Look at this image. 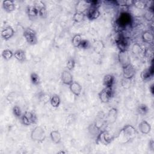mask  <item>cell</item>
<instances>
[{"label": "cell", "instance_id": "6da1fadb", "mask_svg": "<svg viewBox=\"0 0 154 154\" xmlns=\"http://www.w3.org/2000/svg\"><path fill=\"white\" fill-rule=\"evenodd\" d=\"M136 130L131 125H126L120 132L119 139L122 143H126L135 136Z\"/></svg>", "mask_w": 154, "mask_h": 154}, {"label": "cell", "instance_id": "7a4b0ae2", "mask_svg": "<svg viewBox=\"0 0 154 154\" xmlns=\"http://www.w3.org/2000/svg\"><path fill=\"white\" fill-rule=\"evenodd\" d=\"M31 138L38 142L43 141L45 138V133L44 129L40 126L35 127L31 132Z\"/></svg>", "mask_w": 154, "mask_h": 154}, {"label": "cell", "instance_id": "3957f363", "mask_svg": "<svg viewBox=\"0 0 154 154\" xmlns=\"http://www.w3.org/2000/svg\"><path fill=\"white\" fill-rule=\"evenodd\" d=\"M23 36L25 37L27 42L31 45H35L37 43V38L35 32L31 28H27L23 32Z\"/></svg>", "mask_w": 154, "mask_h": 154}, {"label": "cell", "instance_id": "277c9868", "mask_svg": "<svg viewBox=\"0 0 154 154\" xmlns=\"http://www.w3.org/2000/svg\"><path fill=\"white\" fill-rule=\"evenodd\" d=\"M97 1H92L90 7L87 13V17L90 20H94L98 18L100 16V12L98 10L97 4Z\"/></svg>", "mask_w": 154, "mask_h": 154}, {"label": "cell", "instance_id": "5b68a950", "mask_svg": "<svg viewBox=\"0 0 154 154\" xmlns=\"http://www.w3.org/2000/svg\"><path fill=\"white\" fill-rule=\"evenodd\" d=\"M113 137L107 131L101 132L97 138V143L102 144L104 145H107L111 142Z\"/></svg>", "mask_w": 154, "mask_h": 154}, {"label": "cell", "instance_id": "8992f818", "mask_svg": "<svg viewBox=\"0 0 154 154\" xmlns=\"http://www.w3.org/2000/svg\"><path fill=\"white\" fill-rule=\"evenodd\" d=\"M112 88L105 87L99 94V99L103 103H107L109 101L112 97Z\"/></svg>", "mask_w": 154, "mask_h": 154}, {"label": "cell", "instance_id": "52a82bcc", "mask_svg": "<svg viewBox=\"0 0 154 154\" xmlns=\"http://www.w3.org/2000/svg\"><path fill=\"white\" fill-rule=\"evenodd\" d=\"M22 121L24 125H30L37 122V117L34 113L26 111L22 117Z\"/></svg>", "mask_w": 154, "mask_h": 154}, {"label": "cell", "instance_id": "ba28073f", "mask_svg": "<svg viewBox=\"0 0 154 154\" xmlns=\"http://www.w3.org/2000/svg\"><path fill=\"white\" fill-rule=\"evenodd\" d=\"M135 70L134 67L131 64H128L123 67V75L125 78L126 79H131L135 75Z\"/></svg>", "mask_w": 154, "mask_h": 154}, {"label": "cell", "instance_id": "9c48e42d", "mask_svg": "<svg viewBox=\"0 0 154 154\" xmlns=\"http://www.w3.org/2000/svg\"><path fill=\"white\" fill-rule=\"evenodd\" d=\"M131 17L129 14L127 13H122L118 19V23L120 26H125L130 23Z\"/></svg>", "mask_w": 154, "mask_h": 154}, {"label": "cell", "instance_id": "30bf717a", "mask_svg": "<svg viewBox=\"0 0 154 154\" xmlns=\"http://www.w3.org/2000/svg\"><path fill=\"white\" fill-rule=\"evenodd\" d=\"M119 59L120 63L123 66V67L130 64V58L126 51L120 52L119 55Z\"/></svg>", "mask_w": 154, "mask_h": 154}, {"label": "cell", "instance_id": "8fae6325", "mask_svg": "<svg viewBox=\"0 0 154 154\" xmlns=\"http://www.w3.org/2000/svg\"><path fill=\"white\" fill-rule=\"evenodd\" d=\"M61 81L66 85H70L73 82V76L71 73L67 70H64L61 73Z\"/></svg>", "mask_w": 154, "mask_h": 154}, {"label": "cell", "instance_id": "7c38bea8", "mask_svg": "<svg viewBox=\"0 0 154 154\" xmlns=\"http://www.w3.org/2000/svg\"><path fill=\"white\" fill-rule=\"evenodd\" d=\"M116 43H117V46L120 51H126V48H128V42L125 37H119L117 40Z\"/></svg>", "mask_w": 154, "mask_h": 154}, {"label": "cell", "instance_id": "4fadbf2b", "mask_svg": "<svg viewBox=\"0 0 154 154\" xmlns=\"http://www.w3.org/2000/svg\"><path fill=\"white\" fill-rule=\"evenodd\" d=\"M70 91L76 96H79L81 91H82V87L81 85L75 81H73L70 85Z\"/></svg>", "mask_w": 154, "mask_h": 154}, {"label": "cell", "instance_id": "5bb4252c", "mask_svg": "<svg viewBox=\"0 0 154 154\" xmlns=\"http://www.w3.org/2000/svg\"><path fill=\"white\" fill-rule=\"evenodd\" d=\"M14 30L11 27H7L1 31V37L3 39L7 40L14 35Z\"/></svg>", "mask_w": 154, "mask_h": 154}, {"label": "cell", "instance_id": "9a60e30c", "mask_svg": "<svg viewBox=\"0 0 154 154\" xmlns=\"http://www.w3.org/2000/svg\"><path fill=\"white\" fill-rule=\"evenodd\" d=\"M153 66H151L149 69L144 70L141 73V77L143 81H147L150 79V78L153 75Z\"/></svg>", "mask_w": 154, "mask_h": 154}, {"label": "cell", "instance_id": "2e32d148", "mask_svg": "<svg viewBox=\"0 0 154 154\" xmlns=\"http://www.w3.org/2000/svg\"><path fill=\"white\" fill-rule=\"evenodd\" d=\"M138 128L141 132L144 134H147L149 133L151 129V127L150 124H149L146 121H143L139 124Z\"/></svg>", "mask_w": 154, "mask_h": 154}, {"label": "cell", "instance_id": "e0dca14e", "mask_svg": "<svg viewBox=\"0 0 154 154\" xmlns=\"http://www.w3.org/2000/svg\"><path fill=\"white\" fill-rule=\"evenodd\" d=\"M2 7L7 12H11L15 9V5L12 1H4Z\"/></svg>", "mask_w": 154, "mask_h": 154}, {"label": "cell", "instance_id": "ac0fdd59", "mask_svg": "<svg viewBox=\"0 0 154 154\" xmlns=\"http://www.w3.org/2000/svg\"><path fill=\"white\" fill-rule=\"evenodd\" d=\"M103 82L105 87L112 88L114 82V77L112 75H106L104 76Z\"/></svg>", "mask_w": 154, "mask_h": 154}, {"label": "cell", "instance_id": "d6986e66", "mask_svg": "<svg viewBox=\"0 0 154 154\" xmlns=\"http://www.w3.org/2000/svg\"><path fill=\"white\" fill-rule=\"evenodd\" d=\"M26 11L30 18H34L38 14V8L35 6H28Z\"/></svg>", "mask_w": 154, "mask_h": 154}, {"label": "cell", "instance_id": "ffe728a7", "mask_svg": "<svg viewBox=\"0 0 154 154\" xmlns=\"http://www.w3.org/2000/svg\"><path fill=\"white\" fill-rule=\"evenodd\" d=\"M50 135H51V138L52 141L54 143L58 144L61 141V134L58 131H57V130L52 131L51 132Z\"/></svg>", "mask_w": 154, "mask_h": 154}, {"label": "cell", "instance_id": "44dd1931", "mask_svg": "<svg viewBox=\"0 0 154 154\" xmlns=\"http://www.w3.org/2000/svg\"><path fill=\"white\" fill-rule=\"evenodd\" d=\"M14 57L19 62H23L25 60V54L22 50H17L14 53Z\"/></svg>", "mask_w": 154, "mask_h": 154}, {"label": "cell", "instance_id": "7402d4cb", "mask_svg": "<svg viewBox=\"0 0 154 154\" xmlns=\"http://www.w3.org/2000/svg\"><path fill=\"white\" fill-rule=\"evenodd\" d=\"M117 114V109L115 108H112L111 109L109 110V111L108 112V120L111 123L114 122L116 120Z\"/></svg>", "mask_w": 154, "mask_h": 154}, {"label": "cell", "instance_id": "603a6c76", "mask_svg": "<svg viewBox=\"0 0 154 154\" xmlns=\"http://www.w3.org/2000/svg\"><path fill=\"white\" fill-rule=\"evenodd\" d=\"M60 101H61L60 98L59 96L57 95V94L52 95V97H51V99H50V102H51V105L53 107H55V108H57V107L59 106L60 103Z\"/></svg>", "mask_w": 154, "mask_h": 154}, {"label": "cell", "instance_id": "cb8c5ba5", "mask_svg": "<svg viewBox=\"0 0 154 154\" xmlns=\"http://www.w3.org/2000/svg\"><path fill=\"white\" fill-rule=\"evenodd\" d=\"M142 37H143V41L146 43H149V42H152L153 38V34L149 31H145L143 34Z\"/></svg>", "mask_w": 154, "mask_h": 154}, {"label": "cell", "instance_id": "d4e9b609", "mask_svg": "<svg viewBox=\"0 0 154 154\" xmlns=\"http://www.w3.org/2000/svg\"><path fill=\"white\" fill-rule=\"evenodd\" d=\"M81 41H82L81 36L79 34H76L73 37L72 40V43L73 45V46L79 47Z\"/></svg>", "mask_w": 154, "mask_h": 154}, {"label": "cell", "instance_id": "484cf974", "mask_svg": "<svg viewBox=\"0 0 154 154\" xmlns=\"http://www.w3.org/2000/svg\"><path fill=\"white\" fill-rule=\"evenodd\" d=\"M84 17H85V15L82 12L77 11L75 13L73 16V20L76 22H81L84 20Z\"/></svg>", "mask_w": 154, "mask_h": 154}, {"label": "cell", "instance_id": "4316f807", "mask_svg": "<svg viewBox=\"0 0 154 154\" xmlns=\"http://www.w3.org/2000/svg\"><path fill=\"white\" fill-rule=\"evenodd\" d=\"M13 55L14 54L9 49H5L2 52V56L5 60H10Z\"/></svg>", "mask_w": 154, "mask_h": 154}, {"label": "cell", "instance_id": "83f0119b", "mask_svg": "<svg viewBox=\"0 0 154 154\" xmlns=\"http://www.w3.org/2000/svg\"><path fill=\"white\" fill-rule=\"evenodd\" d=\"M133 5L138 9H144L146 7V4L143 1H133Z\"/></svg>", "mask_w": 154, "mask_h": 154}, {"label": "cell", "instance_id": "f1b7e54d", "mask_svg": "<svg viewBox=\"0 0 154 154\" xmlns=\"http://www.w3.org/2000/svg\"><path fill=\"white\" fill-rule=\"evenodd\" d=\"M31 81L34 85H38L40 83V78L38 75L35 73H32L31 74Z\"/></svg>", "mask_w": 154, "mask_h": 154}, {"label": "cell", "instance_id": "f546056e", "mask_svg": "<svg viewBox=\"0 0 154 154\" xmlns=\"http://www.w3.org/2000/svg\"><path fill=\"white\" fill-rule=\"evenodd\" d=\"M38 14L42 18H46L47 16V11L46 8L43 6L38 8Z\"/></svg>", "mask_w": 154, "mask_h": 154}, {"label": "cell", "instance_id": "4dcf8cb0", "mask_svg": "<svg viewBox=\"0 0 154 154\" xmlns=\"http://www.w3.org/2000/svg\"><path fill=\"white\" fill-rule=\"evenodd\" d=\"M75 65V60L72 58H70L67 60V67L69 70H72L73 69Z\"/></svg>", "mask_w": 154, "mask_h": 154}, {"label": "cell", "instance_id": "1f68e13d", "mask_svg": "<svg viewBox=\"0 0 154 154\" xmlns=\"http://www.w3.org/2000/svg\"><path fill=\"white\" fill-rule=\"evenodd\" d=\"M147 110H148V108L147 106L144 104L140 105L138 108V111L141 114H145L147 112Z\"/></svg>", "mask_w": 154, "mask_h": 154}, {"label": "cell", "instance_id": "d6a6232c", "mask_svg": "<svg viewBox=\"0 0 154 154\" xmlns=\"http://www.w3.org/2000/svg\"><path fill=\"white\" fill-rule=\"evenodd\" d=\"M13 113L16 117H20L21 116V110L18 106H14L13 108Z\"/></svg>", "mask_w": 154, "mask_h": 154}, {"label": "cell", "instance_id": "836d02e7", "mask_svg": "<svg viewBox=\"0 0 154 154\" xmlns=\"http://www.w3.org/2000/svg\"><path fill=\"white\" fill-rule=\"evenodd\" d=\"M88 46V42L85 40H82L79 47L81 48L85 49V48H87Z\"/></svg>", "mask_w": 154, "mask_h": 154}, {"label": "cell", "instance_id": "e575fe53", "mask_svg": "<svg viewBox=\"0 0 154 154\" xmlns=\"http://www.w3.org/2000/svg\"><path fill=\"white\" fill-rule=\"evenodd\" d=\"M153 84H152V85H151V86H150V88L151 93H152V94L153 93Z\"/></svg>", "mask_w": 154, "mask_h": 154}]
</instances>
